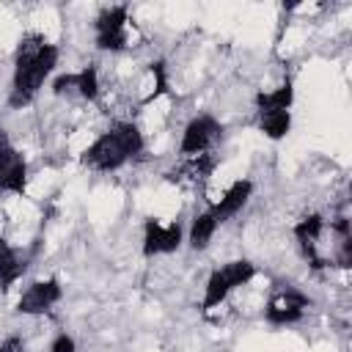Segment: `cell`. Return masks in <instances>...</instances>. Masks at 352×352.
Wrapping results in <instances>:
<instances>
[{
    "mask_svg": "<svg viewBox=\"0 0 352 352\" xmlns=\"http://www.w3.org/2000/svg\"><path fill=\"white\" fill-rule=\"evenodd\" d=\"M58 47L50 44L41 33H25L16 44L14 55V77H11V94L8 107H25L36 99L44 80L58 66Z\"/></svg>",
    "mask_w": 352,
    "mask_h": 352,
    "instance_id": "cell-1",
    "label": "cell"
},
{
    "mask_svg": "<svg viewBox=\"0 0 352 352\" xmlns=\"http://www.w3.org/2000/svg\"><path fill=\"white\" fill-rule=\"evenodd\" d=\"M143 154V132L132 121H118L107 132H102L80 157V162L91 170L110 173L118 170L124 162Z\"/></svg>",
    "mask_w": 352,
    "mask_h": 352,
    "instance_id": "cell-2",
    "label": "cell"
},
{
    "mask_svg": "<svg viewBox=\"0 0 352 352\" xmlns=\"http://www.w3.org/2000/svg\"><path fill=\"white\" fill-rule=\"evenodd\" d=\"M256 278V264L248 261V258H236V261H226L223 267H217L209 278H206V286H204V300H201V311L209 314L212 308H217L220 302H226V297L250 283Z\"/></svg>",
    "mask_w": 352,
    "mask_h": 352,
    "instance_id": "cell-3",
    "label": "cell"
},
{
    "mask_svg": "<svg viewBox=\"0 0 352 352\" xmlns=\"http://www.w3.org/2000/svg\"><path fill=\"white\" fill-rule=\"evenodd\" d=\"M129 8L126 6H107L96 14L94 22V38L99 50L107 52H121L129 47Z\"/></svg>",
    "mask_w": 352,
    "mask_h": 352,
    "instance_id": "cell-4",
    "label": "cell"
},
{
    "mask_svg": "<svg viewBox=\"0 0 352 352\" xmlns=\"http://www.w3.org/2000/svg\"><path fill=\"white\" fill-rule=\"evenodd\" d=\"M308 308H311L308 294H302L300 289H280L264 305V322L272 327H286V324L300 322Z\"/></svg>",
    "mask_w": 352,
    "mask_h": 352,
    "instance_id": "cell-5",
    "label": "cell"
},
{
    "mask_svg": "<svg viewBox=\"0 0 352 352\" xmlns=\"http://www.w3.org/2000/svg\"><path fill=\"white\" fill-rule=\"evenodd\" d=\"M28 190V162L14 148L6 126H0V192L25 195Z\"/></svg>",
    "mask_w": 352,
    "mask_h": 352,
    "instance_id": "cell-6",
    "label": "cell"
},
{
    "mask_svg": "<svg viewBox=\"0 0 352 352\" xmlns=\"http://www.w3.org/2000/svg\"><path fill=\"white\" fill-rule=\"evenodd\" d=\"M220 135H223V124H220L214 116H209V113L195 116V118L184 126V132H182L179 151H182L184 157L206 154V151L212 148V143H214Z\"/></svg>",
    "mask_w": 352,
    "mask_h": 352,
    "instance_id": "cell-7",
    "label": "cell"
},
{
    "mask_svg": "<svg viewBox=\"0 0 352 352\" xmlns=\"http://www.w3.org/2000/svg\"><path fill=\"white\" fill-rule=\"evenodd\" d=\"M182 236H184V228H182L179 220H173V223L165 226L157 217H148L143 223V256L151 258V256L173 253L182 245Z\"/></svg>",
    "mask_w": 352,
    "mask_h": 352,
    "instance_id": "cell-8",
    "label": "cell"
},
{
    "mask_svg": "<svg viewBox=\"0 0 352 352\" xmlns=\"http://www.w3.org/2000/svg\"><path fill=\"white\" fill-rule=\"evenodd\" d=\"M292 231H294V239H297V245H300L305 261L311 264V270L327 267L324 256L319 253V239H322V234H324V217H322V214H305V217H300V220L294 223Z\"/></svg>",
    "mask_w": 352,
    "mask_h": 352,
    "instance_id": "cell-9",
    "label": "cell"
},
{
    "mask_svg": "<svg viewBox=\"0 0 352 352\" xmlns=\"http://www.w3.org/2000/svg\"><path fill=\"white\" fill-rule=\"evenodd\" d=\"M60 297H63V286H60L58 278L33 280V283L22 292V297L16 300V311L25 314V316H36V314L50 311Z\"/></svg>",
    "mask_w": 352,
    "mask_h": 352,
    "instance_id": "cell-10",
    "label": "cell"
},
{
    "mask_svg": "<svg viewBox=\"0 0 352 352\" xmlns=\"http://www.w3.org/2000/svg\"><path fill=\"white\" fill-rule=\"evenodd\" d=\"M77 94L85 102H96L99 99V72L96 66H82L80 72H69L52 80V94L63 96V94Z\"/></svg>",
    "mask_w": 352,
    "mask_h": 352,
    "instance_id": "cell-11",
    "label": "cell"
},
{
    "mask_svg": "<svg viewBox=\"0 0 352 352\" xmlns=\"http://www.w3.org/2000/svg\"><path fill=\"white\" fill-rule=\"evenodd\" d=\"M250 195H253V182H250V179H236V182L220 195V201L209 206V212L214 214L217 223H226V220H231V217L248 204Z\"/></svg>",
    "mask_w": 352,
    "mask_h": 352,
    "instance_id": "cell-12",
    "label": "cell"
},
{
    "mask_svg": "<svg viewBox=\"0 0 352 352\" xmlns=\"http://www.w3.org/2000/svg\"><path fill=\"white\" fill-rule=\"evenodd\" d=\"M25 270H28L25 256L19 250H14L6 236H0V289L8 292L25 275Z\"/></svg>",
    "mask_w": 352,
    "mask_h": 352,
    "instance_id": "cell-13",
    "label": "cell"
},
{
    "mask_svg": "<svg viewBox=\"0 0 352 352\" xmlns=\"http://www.w3.org/2000/svg\"><path fill=\"white\" fill-rule=\"evenodd\" d=\"M292 102H294L292 80L280 82V85H278V88H272V91H261V94H256V110H258V116L289 110V107H292Z\"/></svg>",
    "mask_w": 352,
    "mask_h": 352,
    "instance_id": "cell-14",
    "label": "cell"
},
{
    "mask_svg": "<svg viewBox=\"0 0 352 352\" xmlns=\"http://www.w3.org/2000/svg\"><path fill=\"white\" fill-rule=\"evenodd\" d=\"M217 220H214V214L206 209V212H198L195 217H192V223H190V234H187V242H190V248L192 250H206L209 248V242H212V236H214V231H217Z\"/></svg>",
    "mask_w": 352,
    "mask_h": 352,
    "instance_id": "cell-15",
    "label": "cell"
},
{
    "mask_svg": "<svg viewBox=\"0 0 352 352\" xmlns=\"http://www.w3.org/2000/svg\"><path fill=\"white\" fill-rule=\"evenodd\" d=\"M217 168V157H212L209 151L206 154H195V157H187V162L179 168V170H173V173H165L170 182L173 179H182V176H187V179H192V182H198V179H206V176H212V170Z\"/></svg>",
    "mask_w": 352,
    "mask_h": 352,
    "instance_id": "cell-16",
    "label": "cell"
},
{
    "mask_svg": "<svg viewBox=\"0 0 352 352\" xmlns=\"http://www.w3.org/2000/svg\"><path fill=\"white\" fill-rule=\"evenodd\" d=\"M258 129H261L270 140H280V138H286L289 129H292V113H289V110H280V113L258 116Z\"/></svg>",
    "mask_w": 352,
    "mask_h": 352,
    "instance_id": "cell-17",
    "label": "cell"
},
{
    "mask_svg": "<svg viewBox=\"0 0 352 352\" xmlns=\"http://www.w3.org/2000/svg\"><path fill=\"white\" fill-rule=\"evenodd\" d=\"M151 77H154V94L148 96V102L168 91V74H165V63H162V60L151 63Z\"/></svg>",
    "mask_w": 352,
    "mask_h": 352,
    "instance_id": "cell-18",
    "label": "cell"
},
{
    "mask_svg": "<svg viewBox=\"0 0 352 352\" xmlns=\"http://www.w3.org/2000/svg\"><path fill=\"white\" fill-rule=\"evenodd\" d=\"M50 352H77V344H74L72 336L58 333V336L52 338V344H50Z\"/></svg>",
    "mask_w": 352,
    "mask_h": 352,
    "instance_id": "cell-19",
    "label": "cell"
},
{
    "mask_svg": "<svg viewBox=\"0 0 352 352\" xmlns=\"http://www.w3.org/2000/svg\"><path fill=\"white\" fill-rule=\"evenodd\" d=\"M0 352H25V341L19 336H8L3 344H0Z\"/></svg>",
    "mask_w": 352,
    "mask_h": 352,
    "instance_id": "cell-20",
    "label": "cell"
}]
</instances>
